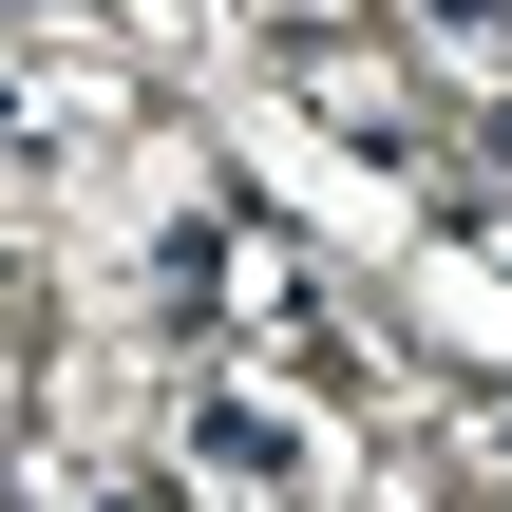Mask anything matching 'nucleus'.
Segmentation results:
<instances>
[{
    "label": "nucleus",
    "instance_id": "f257e3e1",
    "mask_svg": "<svg viewBox=\"0 0 512 512\" xmlns=\"http://www.w3.org/2000/svg\"><path fill=\"white\" fill-rule=\"evenodd\" d=\"M304 95H323V133H380V152L418 133V95H399V57H380V38H304Z\"/></svg>",
    "mask_w": 512,
    "mask_h": 512
}]
</instances>
